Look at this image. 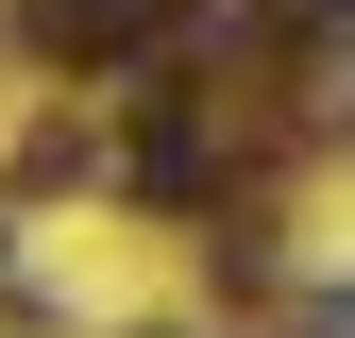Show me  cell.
Instances as JSON below:
<instances>
[{"instance_id": "cell-2", "label": "cell", "mask_w": 355, "mask_h": 338, "mask_svg": "<svg viewBox=\"0 0 355 338\" xmlns=\"http://www.w3.org/2000/svg\"><path fill=\"white\" fill-rule=\"evenodd\" d=\"M288 34H355V0H288Z\"/></svg>"}, {"instance_id": "cell-1", "label": "cell", "mask_w": 355, "mask_h": 338, "mask_svg": "<svg viewBox=\"0 0 355 338\" xmlns=\"http://www.w3.org/2000/svg\"><path fill=\"white\" fill-rule=\"evenodd\" d=\"M34 34H51V51H136V34H169V0H34Z\"/></svg>"}]
</instances>
